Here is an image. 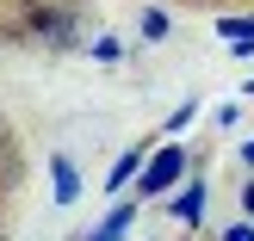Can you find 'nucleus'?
<instances>
[{
  "mask_svg": "<svg viewBox=\"0 0 254 241\" xmlns=\"http://www.w3.org/2000/svg\"><path fill=\"white\" fill-rule=\"evenodd\" d=\"M223 241H254V229H230V235H223Z\"/></svg>",
  "mask_w": 254,
  "mask_h": 241,
  "instance_id": "10",
  "label": "nucleus"
},
{
  "mask_svg": "<svg viewBox=\"0 0 254 241\" xmlns=\"http://www.w3.org/2000/svg\"><path fill=\"white\" fill-rule=\"evenodd\" d=\"M124 223H130V204H118V210H112V217L93 229V241H118V235H124Z\"/></svg>",
  "mask_w": 254,
  "mask_h": 241,
  "instance_id": "4",
  "label": "nucleus"
},
{
  "mask_svg": "<svg viewBox=\"0 0 254 241\" xmlns=\"http://www.w3.org/2000/svg\"><path fill=\"white\" fill-rule=\"evenodd\" d=\"M50 180H56V198H62V204H68V198H74V186H81V180H74V167H68L62 155H56V167H50Z\"/></svg>",
  "mask_w": 254,
  "mask_h": 241,
  "instance_id": "3",
  "label": "nucleus"
},
{
  "mask_svg": "<svg viewBox=\"0 0 254 241\" xmlns=\"http://www.w3.org/2000/svg\"><path fill=\"white\" fill-rule=\"evenodd\" d=\"M180 167H186V148H161V155L143 167V192H149V198H155V192H168V186L180 180Z\"/></svg>",
  "mask_w": 254,
  "mask_h": 241,
  "instance_id": "1",
  "label": "nucleus"
},
{
  "mask_svg": "<svg viewBox=\"0 0 254 241\" xmlns=\"http://www.w3.org/2000/svg\"><path fill=\"white\" fill-rule=\"evenodd\" d=\"M93 56H99V62H106V68H112V62L124 56V44H118V37H99V44H93Z\"/></svg>",
  "mask_w": 254,
  "mask_h": 241,
  "instance_id": "6",
  "label": "nucleus"
},
{
  "mask_svg": "<svg viewBox=\"0 0 254 241\" xmlns=\"http://www.w3.org/2000/svg\"><path fill=\"white\" fill-rule=\"evenodd\" d=\"M136 167H143V155H136V148H130V155H124L118 167H112V186H124V180H130V173H136Z\"/></svg>",
  "mask_w": 254,
  "mask_h": 241,
  "instance_id": "7",
  "label": "nucleus"
},
{
  "mask_svg": "<svg viewBox=\"0 0 254 241\" xmlns=\"http://www.w3.org/2000/svg\"><path fill=\"white\" fill-rule=\"evenodd\" d=\"M242 161H248V167H254V136H248V143H242Z\"/></svg>",
  "mask_w": 254,
  "mask_h": 241,
  "instance_id": "11",
  "label": "nucleus"
},
{
  "mask_svg": "<svg viewBox=\"0 0 254 241\" xmlns=\"http://www.w3.org/2000/svg\"><path fill=\"white\" fill-rule=\"evenodd\" d=\"M217 31L230 37V44H254V19H223Z\"/></svg>",
  "mask_w": 254,
  "mask_h": 241,
  "instance_id": "5",
  "label": "nucleus"
},
{
  "mask_svg": "<svg viewBox=\"0 0 254 241\" xmlns=\"http://www.w3.org/2000/svg\"><path fill=\"white\" fill-rule=\"evenodd\" d=\"M143 37H168V19L161 12H143Z\"/></svg>",
  "mask_w": 254,
  "mask_h": 241,
  "instance_id": "8",
  "label": "nucleus"
},
{
  "mask_svg": "<svg viewBox=\"0 0 254 241\" xmlns=\"http://www.w3.org/2000/svg\"><path fill=\"white\" fill-rule=\"evenodd\" d=\"M242 210H248V217H254V180L242 186Z\"/></svg>",
  "mask_w": 254,
  "mask_h": 241,
  "instance_id": "9",
  "label": "nucleus"
},
{
  "mask_svg": "<svg viewBox=\"0 0 254 241\" xmlns=\"http://www.w3.org/2000/svg\"><path fill=\"white\" fill-rule=\"evenodd\" d=\"M174 217H180V223H198V217H205V180H192L180 198H174Z\"/></svg>",
  "mask_w": 254,
  "mask_h": 241,
  "instance_id": "2",
  "label": "nucleus"
},
{
  "mask_svg": "<svg viewBox=\"0 0 254 241\" xmlns=\"http://www.w3.org/2000/svg\"><path fill=\"white\" fill-rule=\"evenodd\" d=\"M248 99H254V87H248Z\"/></svg>",
  "mask_w": 254,
  "mask_h": 241,
  "instance_id": "12",
  "label": "nucleus"
}]
</instances>
